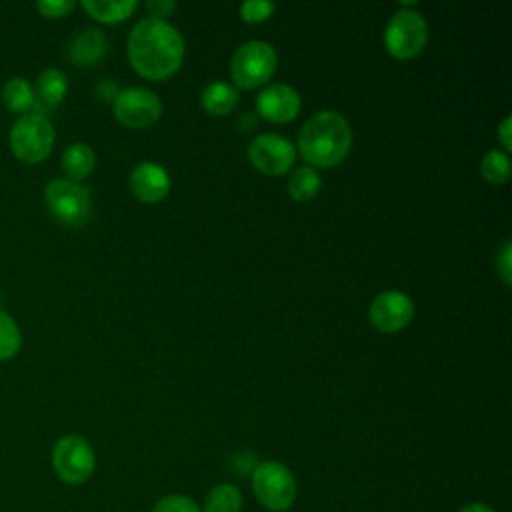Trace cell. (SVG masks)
<instances>
[{
  "label": "cell",
  "mask_w": 512,
  "mask_h": 512,
  "mask_svg": "<svg viewBox=\"0 0 512 512\" xmlns=\"http://www.w3.org/2000/svg\"><path fill=\"white\" fill-rule=\"evenodd\" d=\"M352 146V128L336 110L312 114L298 132V150L308 166L328 168L340 164Z\"/></svg>",
  "instance_id": "7a4b0ae2"
},
{
  "label": "cell",
  "mask_w": 512,
  "mask_h": 512,
  "mask_svg": "<svg viewBox=\"0 0 512 512\" xmlns=\"http://www.w3.org/2000/svg\"><path fill=\"white\" fill-rule=\"evenodd\" d=\"M54 126L46 114L28 112L22 114L10 130V148L22 162H42L54 146Z\"/></svg>",
  "instance_id": "5b68a950"
},
{
  "label": "cell",
  "mask_w": 512,
  "mask_h": 512,
  "mask_svg": "<svg viewBox=\"0 0 512 512\" xmlns=\"http://www.w3.org/2000/svg\"><path fill=\"white\" fill-rule=\"evenodd\" d=\"M496 268H498V274L502 276V280L506 284H510L512 280V244L510 240H506L496 256Z\"/></svg>",
  "instance_id": "4316f807"
},
{
  "label": "cell",
  "mask_w": 512,
  "mask_h": 512,
  "mask_svg": "<svg viewBox=\"0 0 512 512\" xmlns=\"http://www.w3.org/2000/svg\"><path fill=\"white\" fill-rule=\"evenodd\" d=\"M152 512H200L198 504L182 494H170L158 500L152 508Z\"/></svg>",
  "instance_id": "cb8c5ba5"
},
{
  "label": "cell",
  "mask_w": 512,
  "mask_h": 512,
  "mask_svg": "<svg viewBox=\"0 0 512 512\" xmlns=\"http://www.w3.org/2000/svg\"><path fill=\"white\" fill-rule=\"evenodd\" d=\"M74 0H40L36 2V8L46 16V18H62L74 8Z\"/></svg>",
  "instance_id": "484cf974"
},
{
  "label": "cell",
  "mask_w": 512,
  "mask_h": 512,
  "mask_svg": "<svg viewBox=\"0 0 512 512\" xmlns=\"http://www.w3.org/2000/svg\"><path fill=\"white\" fill-rule=\"evenodd\" d=\"M106 48H108V38L104 30L86 28L72 38L68 46V58L72 60V64L86 68L96 64L106 54Z\"/></svg>",
  "instance_id": "9a60e30c"
},
{
  "label": "cell",
  "mask_w": 512,
  "mask_h": 512,
  "mask_svg": "<svg viewBox=\"0 0 512 512\" xmlns=\"http://www.w3.org/2000/svg\"><path fill=\"white\" fill-rule=\"evenodd\" d=\"M94 166H96V154L84 142H72L62 152V170L66 172L68 180L80 182L94 170Z\"/></svg>",
  "instance_id": "e0dca14e"
},
{
  "label": "cell",
  "mask_w": 512,
  "mask_h": 512,
  "mask_svg": "<svg viewBox=\"0 0 512 512\" xmlns=\"http://www.w3.org/2000/svg\"><path fill=\"white\" fill-rule=\"evenodd\" d=\"M278 64L276 50L266 40H248L236 48L230 60V74L236 86L256 88L270 80Z\"/></svg>",
  "instance_id": "52a82bcc"
},
{
  "label": "cell",
  "mask_w": 512,
  "mask_h": 512,
  "mask_svg": "<svg viewBox=\"0 0 512 512\" xmlns=\"http://www.w3.org/2000/svg\"><path fill=\"white\" fill-rule=\"evenodd\" d=\"M44 204L48 214L62 226H82L92 210L90 188L68 180L54 178L44 188Z\"/></svg>",
  "instance_id": "3957f363"
},
{
  "label": "cell",
  "mask_w": 512,
  "mask_h": 512,
  "mask_svg": "<svg viewBox=\"0 0 512 512\" xmlns=\"http://www.w3.org/2000/svg\"><path fill=\"white\" fill-rule=\"evenodd\" d=\"M242 494L234 484H216L204 500V512H240Z\"/></svg>",
  "instance_id": "44dd1931"
},
{
  "label": "cell",
  "mask_w": 512,
  "mask_h": 512,
  "mask_svg": "<svg viewBox=\"0 0 512 512\" xmlns=\"http://www.w3.org/2000/svg\"><path fill=\"white\" fill-rule=\"evenodd\" d=\"M22 346V332L14 318L0 308V360L16 356Z\"/></svg>",
  "instance_id": "603a6c76"
},
{
  "label": "cell",
  "mask_w": 512,
  "mask_h": 512,
  "mask_svg": "<svg viewBox=\"0 0 512 512\" xmlns=\"http://www.w3.org/2000/svg\"><path fill=\"white\" fill-rule=\"evenodd\" d=\"M510 132H512V116L508 114V116L502 118V122L498 126V140L504 146V150H512V136H510Z\"/></svg>",
  "instance_id": "f1b7e54d"
},
{
  "label": "cell",
  "mask_w": 512,
  "mask_h": 512,
  "mask_svg": "<svg viewBox=\"0 0 512 512\" xmlns=\"http://www.w3.org/2000/svg\"><path fill=\"white\" fill-rule=\"evenodd\" d=\"M176 8V4L172 0H148L146 2V10L150 12L152 18H166L168 14H172V10Z\"/></svg>",
  "instance_id": "83f0119b"
},
{
  "label": "cell",
  "mask_w": 512,
  "mask_h": 512,
  "mask_svg": "<svg viewBox=\"0 0 512 512\" xmlns=\"http://www.w3.org/2000/svg\"><path fill=\"white\" fill-rule=\"evenodd\" d=\"M2 102L12 112L34 110V86L26 78L14 76L2 86Z\"/></svg>",
  "instance_id": "d6986e66"
},
{
  "label": "cell",
  "mask_w": 512,
  "mask_h": 512,
  "mask_svg": "<svg viewBox=\"0 0 512 512\" xmlns=\"http://www.w3.org/2000/svg\"><path fill=\"white\" fill-rule=\"evenodd\" d=\"M52 466L58 478L66 484H82L92 476L96 456L84 436L68 434L54 444Z\"/></svg>",
  "instance_id": "ba28073f"
},
{
  "label": "cell",
  "mask_w": 512,
  "mask_h": 512,
  "mask_svg": "<svg viewBox=\"0 0 512 512\" xmlns=\"http://www.w3.org/2000/svg\"><path fill=\"white\" fill-rule=\"evenodd\" d=\"M128 186L132 194L142 202H158L170 192V176L164 166L152 160L138 162L130 176Z\"/></svg>",
  "instance_id": "4fadbf2b"
},
{
  "label": "cell",
  "mask_w": 512,
  "mask_h": 512,
  "mask_svg": "<svg viewBox=\"0 0 512 512\" xmlns=\"http://www.w3.org/2000/svg\"><path fill=\"white\" fill-rule=\"evenodd\" d=\"M252 492L266 510L282 512L296 498V480L282 462L264 460L252 468Z\"/></svg>",
  "instance_id": "8992f818"
},
{
  "label": "cell",
  "mask_w": 512,
  "mask_h": 512,
  "mask_svg": "<svg viewBox=\"0 0 512 512\" xmlns=\"http://www.w3.org/2000/svg\"><path fill=\"white\" fill-rule=\"evenodd\" d=\"M68 92V78L58 68H44L34 86V110L44 114L46 110L58 106Z\"/></svg>",
  "instance_id": "5bb4252c"
},
{
  "label": "cell",
  "mask_w": 512,
  "mask_h": 512,
  "mask_svg": "<svg viewBox=\"0 0 512 512\" xmlns=\"http://www.w3.org/2000/svg\"><path fill=\"white\" fill-rule=\"evenodd\" d=\"M84 10L100 22H120L128 18L138 2L136 0H82Z\"/></svg>",
  "instance_id": "ac0fdd59"
},
{
  "label": "cell",
  "mask_w": 512,
  "mask_h": 512,
  "mask_svg": "<svg viewBox=\"0 0 512 512\" xmlns=\"http://www.w3.org/2000/svg\"><path fill=\"white\" fill-rule=\"evenodd\" d=\"M428 42V22L422 12L410 8V4L400 6L388 18L384 28L386 50L396 58H412L422 52Z\"/></svg>",
  "instance_id": "277c9868"
},
{
  "label": "cell",
  "mask_w": 512,
  "mask_h": 512,
  "mask_svg": "<svg viewBox=\"0 0 512 512\" xmlns=\"http://www.w3.org/2000/svg\"><path fill=\"white\" fill-rule=\"evenodd\" d=\"M322 186V180H320V174L316 168L312 166H300L296 168L290 178H288V194L294 198V200H310L318 194Z\"/></svg>",
  "instance_id": "ffe728a7"
},
{
  "label": "cell",
  "mask_w": 512,
  "mask_h": 512,
  "mask_svg": "<svg viewBox=\"0 0 512 512\" xmlns=\"http://www.w3.org/2000/svg\"><path fill=\"white\" fill-rule=\"evenodd\" d=\"M126 52L136 72L152 80H162L182 64L184 38L168 20L146 16L130 28Z\"/></svg>",
  "instance_id": "6da1fadb"
},
{
  "label": "cell",
  "mask_w": 512,
  "mask_h": 512,
  "mask_svg": "<svg viewBox=\"0 0 512 512\" xmlns=\"http://www.w3.org/2000/svg\"><path fill=\"white\" fill-rule=\"evenodd\" d=\"M300 94L284 82L266 84L256 96V110L272 122H288L300 112Z\"/></svg>",
  "instance_id": "7c38bea8"
},
{
  "label": "cell",
  "mask_w": 512,
  "mask_h": 512,
  "mask_svg": "<svg viewBox=\"0 0 512 512\" xmlns=\"http://www.w3.org/2000/svg\"><path fill=\"white\" fill-rule=\"evenodd\" d=\"M200 102L206 112L224 116V114L232 112L234 106L238 104V90L230 82L214 80L204 86V90L200 94Z\"/></svg>",
  "instance_id": "2e32d148"
},
{
  "label": "cell",
  "mask_w": 512,
  "mask_h": 512,
  "mask_svg": "<svg viewBox=\"0 0 512 512\" xmlns=\"http://www.w3.org/2000/svg\"><path fill=\"white\" fill-rule=\"evenodd\" d=\"M116 118L130 128H146L162 114V100L146 86H128L114 96Z\"/></svg>",
  "instance_id": "9c48e42d"
},
{
  "label": "cell",
  "mask_w": 512,
  "mask_h": 512,
  "mask_svg": "<svg viewBox=\"0 0 512 512\" xmlns=\"http://www.w3.org/2000/svg\"><path fill=\"white\" fill-rule=\"evenodd\" d=\"M412 316L414 300L402 290L378 292L368 308V318L380 332H398L410 324Z\"/></svg>",
  "instance_id": "8fae6325"
},
{
  "label": "cell",
  "mask_w": 512,
  "mask_h": 512,
  "mask_svg": "<svg viewBox=\"0 0 512 512\" xmlns=\"http://www.w3.org/2000/svg\"><path fill=\"white\" fill-rule=\"evenodd\" d=\"M482 176L492 184H502L510 176V158L504 150L492 148L480 160Z\"/></svg>",
  "instance_id": "7402d4cb"
},
{
  "label": "cell",
  "mask_w": 512,
  "mask_h": 512,
  "mask_svg": "<svg viewBox=\"0 0 512 512\" xmlns=\"http://www.w3.org/2000/svg\"><path fill=\"white\" fill-rule=\"evenodd\" d=\"M460 512H494V510L482 502H472V504L464 506Z\"/></svg>",
  "instance_id": "f546056e"
},
{
  "label": "cell",
  "mask_w": 512,
  "mask_h": 512,
  "mask_svg": "<svg viewBox=\"0 0 512 512\" xmlns=\"http://www.w3.org/2000/svg\"><path fill=\"white\" fill-rule=\"evenodd\" d=\"M248 158L264 174L278 176L288 172L296 160L294 144L278 132H260L248 144Z\"/></svg>",
  "instance_id": "30bf717a"
},
{
  "label": "cell",
  "mask_w": 512,
  "mask_h": 512,
  "mask_svg": "<svg viewBox=\"0 0 512 512\" xmlns=\"http://www.w3.org/2000/svg\"><path fill=\"white\" fill-rule=\"evenodd\" d=\"M274 2L270 0H246L240 4V16L246 22H262L274 12Z\"/></svg>",
  "instance_id": "d4e9b609"
}]
</instances>
